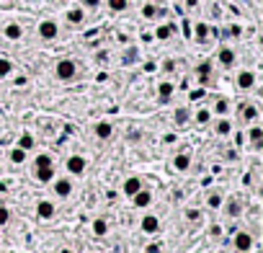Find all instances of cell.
<instances>
[{"mask_svg": "<svg viewBox=\"0 0 263 253\" xmlns=\"http://www.w3.org/2000/svg\"><path fill=\"white\" fill-rule=\"evenodd\" d=\"M243 116L253 122V119H258V109H256V106H245V109H243Z\"/></svg>", "mask_w": 263, "mask_h": 253, "instance_id": "obj_34", "label": "cell"}, {"mask_svg": "<svg viewBox=\"0 0 263 253\" xmlns=\"http://www.w3.org/2000/svg\"><path fill=\"white\" fill-rule=\"evenodd\" d=\"M173 119H176V124H186L189 122V109H176Z\"/></svg>", "mask_w": 263, "mask_h": 253, "instance_id": "obj_31", "label": "cell"}, {"mask_svg": "<svg viewBox=\"0 0 263 253\" xmlns=\"http://www.w3.org/2000/svg\"><path fill=\"white\" fill-rule=\"evenodd\" d=\"M139 228H142V233H147V235H155V233H160V220L155 215H147V217L139 220Z\"/></svg>", "mask_w": 263, "mask_h": 253, "instance_id": "obj_5", "label": "cell"}, {"mask_svg": "<svg viewBox=\"0 0 263 253\" xmlns=\"http://www.w3.org/2000/svg\"><path fill=\"white\" fill-rule=\"evenodd\" d=\"M173 168H176L178 173H186V171H189V168H191V158H189V155H186V153L176 155V158H173Z\"/></svg>", "mask_w": 263, "mask_h": 253, "instance_id": "obj_13", "label": "cell"}, {"mask_svg": "<svg viewBox=\"0 0 263 253\" xmlns=\"http://www.w3.org/2000/svg\"><path fill=\"white\" fill-rule=\"evenodd\" d=\"M54 212H57L54 202H46V199H41V202L36 204V215H39L41 220H52V217H54Z\"/></svg>", "mask_w": 263, "mask_h": 253, "instance_id": "obj_7", "label": "cell"}, {"mask_svg": "<svg viewBox=\"0 0 263 253\" xmlns=\"http://www.w3.org/2000/svg\"><path fill=\"white\" fill-rule=\"evenodd\" d=\"M65 18H67L70 26H80V23L85 21V13H83L80 8H70V10L65 13Z\"/></svg>", "mask_w": 263, "mask_h": 253, "instance_id": "obj_12", "label": "cell"}, {"mask_svg": "<svg viewBox=\"0 0 263 253\" xmlns=\"http://www.w3.org/2000/svg\"><path fill=\"white\" fill-rule=\"evenodd\" d=\"M235 83H238L240 91H251V88L256 85V72H253V70H243V72H238Z\"/></svg>", "mask_w": 263, "mask_h": 253, "instance_id": "obj_3", "label": "cell"}, {"mask_svg": "<svg viewBox=\"0 0 263 253\" xmlns=\"http://www.w3.org/2000/svg\"><path fill=\"white\" fill-rule=\"evenodd\" d=\"M18 147H23V150H31V147H34V137L28 135V132H23L21 135V145Z\"/></svg>", "mask_w": 263, "mask_h": 253, "instance_id": "obj_33", "label": "cell"}, {"mask_svg": "<svg viewBox=\"0 0 263 253\" xmlns=\"http://www.w3.org/2000/svg\"><path fill=\"white\" fill-rule=\"evenodd\" d=\"M207 204L212 207V210H220V207L225 204V199H222V194H209V199H207Z\"/></svg>", "mask_w": 263, "mask_h": 253, "instance_id": "obj_30", "label": "cell"}, {"mask_svg": "<svg viewBox=\"0 0 263 253\" xmlns=\"http://www.w3.org/2000/svg\"><path fill=\"white\" fill-rule=\"evenodd\" d=\"M108 8H111L114 13H124L129 8V0H108Z\"/></svg>", "mask_w": 263, "mask_h": 253, "instance_id": "obj_25", "label": "cell"}, {"mask_svg": "<svg viewBox=\"0 0 263 253\" xmlns=\"http://www.w3.org/2000/svg\"><path fill=\"white\" fill-rule=\"evenodd\" d=\"M163 142H165V145H173V142H176V135H165Z\"/></svg>", "mask_w": 263, "mask_h": 253, "instance_id": "obj_41", "label": "cell"}, {"mask_svg": "<svg viewBox=\"0 0 263 253\" xmlns=\"http://www.w3.org/2000/svg\"><path fill=\"white\" fill-rule=\"evenodd\" d=\"M207 36H209V26H207V23H201V21H199V23L194 26V39H196V41L201 44V41H204Z\"/></svg>", "mask_w": 263, "mask_h": 253, "instance_id": "obj_17", "label": "cell"}, {"mask_svg": "<svg viewBox=\"0 0 263 253\" xmlns=\"http://www.w3.org/2000/svg\"><path fill=\"white\" fill-rule=\"evenodd\" d=\"M147 253H160V246H158V243H150V246H147Z\"/></svg>", "mask_w": 263, "mask_h": 253, "instance_id": "obj_40", "label": "cell"}, {"mask_svg": "<svg viewBox=\"0 0 263 253\" xmlns=\"http://www.w3.org/2000/svg\"><path fill=\"white\" fill-rule=\"evenodd\" d=\"M209 75H212V65H209V62H201V65L196 67V78H199L201 83H207Z\"/></svg>", "mask_w": 263, "mask_h": 253, "instance_id": "obj_19", "label": "cell"}, {"mask_svg": "<svg viewBox=\"0 0 263 253\" xmlns=\"http://www.w3.org/2000/svg\"><path fill=\"white\" fill-rule=\"evenodd\" d=\"M227 215H232V217L243 215V202H240V199H230V204H227Z\"/></svg>", "mask_w": 263, "mask_h": 253, "instance_id": "obj_23", "label": "cell"}, {"mask_svg": "<svg viewBox=\"0 0 263 253\" xmlns=\"http://www.w3.org/2000/svg\"><path fill=\"white\" fill-rule=\"evenodd\" d=\"M158 96H160V101H170V96H173V83H160L158 85Z\"/></svg>", "mask_w": 263, "mask_h": 253, "instance_id": "obj_18", "label": "cell"}, {"mask_svg": "<svg viewBox=\"0 0 263 253\" xmlns=\"http://www.w3.org/2000/svg\"><path fill=\"white\" fill-rule=\"evenodd\" d=\"M83 3H85L88 8H98V5H101V0H83Z\"/></svg>", "mask_w": 263, "mask_h": 253, "instance_id": "obj_39", "label": "cell"}, {"mask_svg": "<svg viewBox=\"0 0 263 253\" xmlns=\"http://www.w3.org/2000/svg\"><path fill=\"white\" fill-rule=\"evenodd\" d=\"M10 160L15 163V166H18V163H23V160H26V150H23V147H13V150H10Z\"/></svg>", "mask_w": 263, "mask_h": 253, "instance_id": "obj_28", "label": "cell"}, {"mask_svg": "<svg viewBox=\"0 0 263 253\" xmlns=\"http://www.w3.org/2000/svg\"><path fill=\"white\" fill-rule=\"evenodd\" d=\"M111 135H114V127L108 124V122H98V124H96V137H98V140H108Z\"/></svg>", "mask_w": 263, "mask_h": 253, "instance_id": "obj_16", "label": "cell"}, {"mask_svg": "<svg viewBox=\"0 0 263 253\" xmlns=\"http://www.w3.org/2000/svg\"><path fill=\"white\" fill-rule=\"evenodd\" d=\"M93 233H96V235H106V233H108V222H106L103 217L93 220Z\"/></svg>", "mask_w": 263, "mask_h": 253, "instance_id": "obj_24", "label": "cell"}, {"mask_svg": "<svg viewBox=\"0 0 263 253\" xmlns=\"http://www.w3.org/2000/svg\"><path fill=\"white\" fill-rule=\"evenodd\" d=\"M248 140H251L256 147H261V142H263V129H261V127H253L251 132H248Z\"/></svg>", "mask_w": 263, "mask_h": 253, "instance_id": "obj_22", "label": "cell"}, {"mask_svg": "<svg viewBox=\"0 0 263 253\" xmlns=\"http://www.w3.org/2000/svg\"><path fill=\"white\" fill-rule=\"evenodd\" d=\"M191 98H194V101H199V98H204V91H194V93H191Z\"/></svg>", "mask_w": 263, "mask_h": 253, "instance_id": "obj_42", "label": "cell"}, {"mask_svg": "<svg viewBox=\"0 0 263 253\" xmlns=\"http://www.w3.org/2000/svg\"><path fill=\"white\" fill-rule=\"evenodd\" d=\"M209 119H212V111L209 109H199L196 111V124L204 127V124H209Z\"/></svg>", "mask_w": 263, "mask_h": 253, "instance_id": "obj_29", "label": "cell"}, {"mask_svg": "<svg viewBox=\"0 0 263 253\" xmlns=\"http://www.w3.org/2000/svg\"><path fill=\"white\" fill-rule=\"evenodd\" d=\"M62 253H70V251H62Z\"/></svg>", "mask_w": 263, "mask_h": 253, "instance_id": "obj_44", "label": "cell"}, {"mask_svg": "<svg viewBox=\"0 0 263 253\" xmlns=\"http://www.w3.org/2000/svg\"><path fill=\"white\" fill-rule=\"evenodd\" d=\"M8 220H10V210L8 207H0V225H5Z\"/></svg>", "mask_w": 263, "mask_h": 253, "instance_id": "obj_37", "label": "cell"}, {"mask_svg": "<svg viewBox=\"0 0 263 253\" xmlns=\"http://www.w3.org/2000/svg\"><path fill=\"white\" fill-rule=\"evenodd\" d=\"M3 34H5V39H10V41H18V39L23 36V28L15 23V21H10V23L3 28Z\"/></svg>", "mask_w": 263, "mask_h": 253, "instance_id": "obj_11", "label": "cell"}, {"mask_svg": "<svg viewBox=\"0 0 263 253\" xmlns=\"http://www.w3.org/2000/svg\"><path fill=\"white\" fill-rule=\"evenodd\" d=\"M217 59H220V65H222V67H232V65H235V49L222 47L220 54H217Z\"/></svg>", "mask_w": 263, "mask_h": 253, "instance_id": "obj_10", "label": "cell"}, {"mask_svg": "<svg viewBox=\"0 0 263 253\" xmlns=\"http://www.w3.org/2000/svg\"><path fill=\"white\" fill-rule=\"evenodd\" d=\"M214 132H217V135H220V137H227L230 132H232V124H230V119H227V116H220V122L214 124Z\"/></svg>", "mask_w": 263, "mask_h": 253, "instance_id": "obj_14", "label": "cell"}, {"mask_svg": "<svg viewBox=\"0 0 263 253\" xmlns=\"http://www.w3.org/2000/svg\"><path fill=\"white\" fill-rule=\"evenodd\" d=\"M36 168H54V163H52L49 155H39L36 158Z\"/></svg>", "mask_w": 263, "mask_h": 253, "instance_id": "obj_32", "label": "cell"}, {"mask_svg": "<svg viewBox=\"0 0 263 253\" xmlns=\"http://www.w3.org/2000/svg\"><path fill=\"white\" fill-rule=\"evenodd\" d=\"M139 189H142V181H139V178H127V181H124V194L127 197H134Z\"/></svg>", "mask_w": 263, "mask_h": 253, "instance_id": "obj_15", "label": "cell"}, {"mask_svg": "<svg viewBox=\"0 0 263 253\" xmlns=\"http://www.w3.org/2000/svg\"><path fill=\"white\" fill-rule=\"evenodd\" d=\"M134 59H137V49H127V54H124L121 62H124V65H132Z\"/></svg>", "mask_w": 263, "mask_h": 253, "instance_id": "obj_36", "label": "cell"}, {"mask_svg": "<svg viewBox=\"0 0 263 253\" xmlns=\"http://www.w3.org/2000/svg\"><path fill=\"white\" fill-rule=\"evenodd\" d=\"M10 72H13V62L5 57H0V78H8Z\"/></svg>", "mask_w": 263, "mask_h": 253, "instance_id": "obj_27", "label": "cell"}, {"mask_svg": "<svg viewBox=\"0 0 263 253\" xmlns=\"http://www.w3.org/2000/svg\"><path fill=\"white\" fill-rule=\"evenodd\" d=\"M54 178V168H36V181L46 184V181H52Z\"/></svg>", "mask_w": 263, "mask_h": 253, "instance_id": "obj_21", "label": "cell"}, {"mask_svg": "<svg viewBox=\"0 0 263 253\" xmlns=\"http://www.w3.org/2000/svg\"><path fill=\"white\" fill-rule=\"evenodd\" d=\"M235 248H238L240 253H248V251L253 248V235H251V233H243V230H240V233L235 235Z\"/></svg>", "mask_w": 263, "mask_h": 253, "instance_id": "obj_6", "label": "cell"}, {"mask_svg": "<svg viewBox=\"0 0 263 253\" xmlns=\"http://www.w3.org/2000/svg\"><path fill=\"white\" fill-rule=\"evenodd\" d=\"M186 5H189V8H196V5H199V0H186Z\"/></svg>", "mask_w": 263, "mask_h": 253, "instance_id": "obj_43", "label": "cell"}, {"mask_svg": "<svg viewBox=\"0 0 263 253\" xmlns=\"http://www.w3.org/2000/svg\"><path fill=\"white\" fill-rule=\"evenodd\" d=\"M54 75L59 80H72L77 75V65L72 62V59H59L57 67H54Z\"/></svg>", "mask_w": 263, "mask_h": 253, "instance_id": "obj_1", "label": "cell"}, {"mask_svg": "<svg viewBox=\"0 0 263 253\" xmlns=\"http://www.w3.org/2000/svg\"><path fill=\"white\" fill-rule=\"evenodd\" d=\"M54 194L62 197V199L72 194V181H70V178H57V181H54Z\"/></svg>", "mask_w": 263, "mask_h": 253, "instance_id": "obj_9", "label": "cell"}, {"mask_svg": "<svg viewBox=\"0 0 263 253\" xmlns=\"http://www.w3.org/2000/svg\"><path fill=\"white\" fill-rule=\"evenodd\" d=\"M132 199H134V207H137V210H145V207H150V204H152V194H150V191H147L145 186L139 189Z\"/></svg>", "mask_w": 263, "mask_h": 253, "instance_id": "obj_8", "label": "cell"}, {"mask_svg": "<svg viewBox=\"0 0 263 253\" xmlns=\"http://www.w3.org/2000/svg\"><path fill=\"white\" fill-rule=\"evenodd\" d=\"M85 168H88V163H85L83 155H72V158H67V171H70L72 176H83Z\"/></svg>", "mask_w": 263, "mask_h": 253, "instance_id": "obj_4", "label": "cell"}, {"mask_svg": "<svg viewBox=\"0 0 263 253\" xmlns=\"http://www.w3.org/2000/svg\"><path fill=\"white\" fill-rule=\"evenodd\" d=\"M214 114L227 116V114H230V101H227V98H217V101H214Z\"/></svg>", "mask_w": 263, "mask_h": 253, "instance_id": "obj_20", "label": "cell"}, {"mask_svg": "<svg viewBox=\"0 0 263 253\" xmlns=\"http://www.w3.org/2000/svg\"><path fill=\"white\" fill-rule=\"evenodd\" d=\"M39 36H41L44 41H52V39H57V36H59V26H57V21H52V18H44V21L39 23Z\"/></svg>", "mask_w": 263, "mask_h": 253, "instance_id": "obj_2", "label": "cell"}, {"mask_svg": "<svg viewBox=\"0 0 263 253\" xmlns=\"http://www.w3.org/2000/svg\"><path fill=\"white\" fill-rule=\"evenodd\" d=\"M155 13H158V8H155L152 3H147V5L142 8V16H145V18H155Z\"/></svg>", "mask_w": 263, "mask_h": 253, "instance_id": "obj_35", "label": "cell"}, {"mask_svg": "<svg viewBox=\"0 0 263 253\" xmlns=\"http://www.w3.org/2000/svg\"><path fill=\"white\" fill-rule=\"evenodd\" d=\"M170 34H173V28H170V26H158V28H155V39H160V41H168Z\"/></svg>", "mask_w": 263, "mask_h": 253, "instance_id": "obj_26", "label": "cell"}, {"mask_svg": "<svg viewBox=\"0 0 263 253\" xmlns=\"http://www.w3.org/2000/svg\"><path fill=\"white\" fill-rule=\"evenodd\" d=\"M186 217H189V220L194 222V220H199L201 215H199V210H189V212H186Z\"/></svg>", "mask_w": 263, "mask_h": 253, "instance_id": "obj_38", "label": "cell"}]
</instances>
